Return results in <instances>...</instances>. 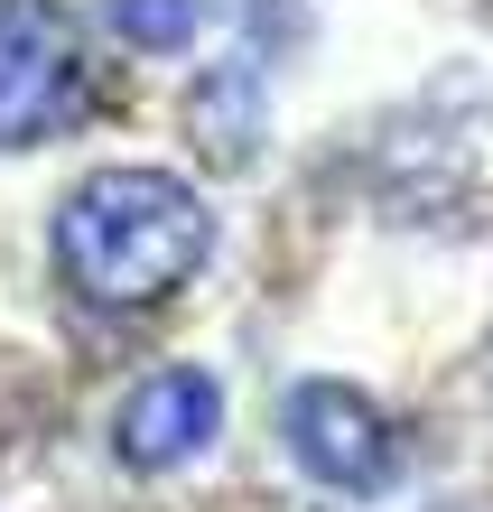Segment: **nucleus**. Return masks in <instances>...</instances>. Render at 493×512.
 <instances>
[{
    "label": "nucleus",
    "instance_id": "1",
    "mask_svg": "<svg viewBox=\"0 0 493 512\" xmlns=\"http://www.w3.org/2000/svg\"><path fill=\"white\" fill-rule=\"evenodd\" d=\"M47 261L66 280L75 308H103V317H149L168 308L177 289L205 280L214 261V205L196 177L177 168H94L56 196V224H47Z\"/></svg>",
    "mask_w": 493,
    "mask_h": 512
},
{
    "label": "nucleus",
    "instance_id": "3",
    "mask_svg": "<svg viewBox=\"0 0 493 512\" xmlns=\"http://www.w3.org/2000/svg\"><path fill=\"white\" fill-rule=\"evenodd\" d=\"M280 447H289V466L307 485L335 494V503H382L400 485L391 410L363 382H335V373H307V382L280 391Z\"/></svg>",
    "mask_w": 493,
    "mask_h": 512
},
{
    "label": "nucleus",
    "instance_id": "4",
    "mask_svg": "<svg viewBox=\"0 0 493 512\" xmlns=\"http://www.w3.org/2000/svg\"><path fill=\"white\" fill-rule=\"evenodd\" d=\"M214 438H224V382L205 364L140 373L121 391V410H112V457L131 475H177V466H196Z\"/></svg>",
    "mask_w": 493,
    "mask_h": 512
},
{
    "label": "nucleus",
    "instance_id": "2",
    "mask_svg": "<svg viewBox=\"0 0 493 512\" xmlns=\"http://www.w3.org/2000/svg\"><path fill=\"white\" fill-rule=\"evenodd\" d=\"M94 103V19L75 0H0V149L75 140Z\"/></svg>",
    "mask_w": 493,
    "mask_h": 512
},
{
    "label": "nucleus",
    "instance_id": "5",
    "mask_svg": "<svg viewBox=\"0 0 493 512\" xmlns=\"http://www.w3.org/2000/svg\"><path fill=\"white\" fill-rule=\"evenodd\" d=\"M205 19H214V0H103V28L131 56H187L205 38Z\"/></svg>",
    "mask_w": 493,
    "mask_h": 512
}]
</instances>
